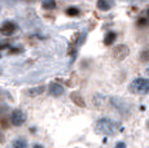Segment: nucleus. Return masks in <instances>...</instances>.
<instances>
[{"label": "nucleus", "mask_w": 149, "mask_h": 148, "mask_svg": "<svg viewBox=\"0 0 149 148\" xmlns=\"http://www.w3.org/2000/svg\"><path fill=\"white\" fill-rule=\"evenodd\" d=\"M119 129V124L111 118L102 117L97 119L95 124V131L101 135H114Z\"/></svg>", "instance_id": "obj_1"}, {"label": "nucleus", "mask_w": 149, "mask_h": 148, "mask_svg": "<svg viewBox=\"0 0 149 148\" xmlns=\"http://www.w3.org/2000/svg\"><path fill=\"white\" fill-rule=\"evenodd\" d=\"M128 90L135 95H147L149 94V79L148 78H135L130 83Z\"/></svg>", "instance_id": "obj_2"}, {"label": "nucleus", "mask_w": 149, "mask_h": 148, "mask_svg": "<svg viewBox=\"0 0 149 148\" xmlns=\"http://www.w3.org/2000/svg\"><path fill=\"white\" fill-rule=\"evenodd\" d=\"M128 55H130V48L126 44H118L113 48V57L117 61H123Z\"/></svg>", "instance_id": "obj_3"}, {"label": "nucleus", "mask_w": 149, "mask_h": 148, "mask_svg": "<svg viewBox=\"0 0 149 148\" xmlns=\"http://www.w3.org/2000/svg\"><path fill=\"white\" fill-rule=\"evenodd\" d=\"M10 122L14 126H22L26 122V114L19 109L13 110L12 114H10Z\"/></svg>", "instance_id": "obj_4"}, {"label": "nucleus", "mask_w": 149, "mask_h": 148, "mask_svg": "<svg viewBox=\"0 0 149 148\" xmlns=\"http://www.w3.org/2000/svg\"><path fill=\"white\" fill-rule=\"evenodd\" d=\"M17 30V25L13 21H5L4 24L0 26V34L5 36H10L16 33Z\"/></svg>", "instance_id": "obj_5"}, {"label": "nucleus", "mask_w": 149, "mask_h": 148, "mask_svg": "<svg viewBox=\"0 0 149 148\" xmlns=\"http://www.w3.org/2000/svg\"><path fill=\"white\" fill-rule=\"evenodd\" d=\"M48 92L52 96H61V95H64L65 89L60 83H57V82H52L49 84V87H48Z\"/></svg>", "instance_id": "obj_6"}, {"label": "nucleus", "mask_w": 149, "mask_h": 148, "mask_svg": "<svg viewBox=\"0 0 149 148\" xmlns=\"http://www.w3.org/2000/svg\"><path fill=\"white\" fill-rule=\"evenodd\" d=\"M70 98H71V100H73V103L75 104V105H78V107H81V108H84L86 107L84 99L82 98V95L79 92H73L70 95Z\"/></svg>", "instance_id": "obj_7"}, {"label": "nucleus", "mask_w": 149, "mask_h": 148, "mask_svg": "<svg viewBox=\"0 0 149 148\" xmlns=\"http://www.w3.org/2000/svg\"><path fill=\"white\" fill-rule=\"evenodd\" d=\"M116 39H117V34L114 33V31H109V33H107L104 36V44L111 45L114 42H116Z\"/></svg>", "instance_id": "obj_8"}, {"label": "nucleus", "mask_w": 149, "mask_h": 148, "mask_svg": "<svg viewBox=\"0 0 149 148\" xmlns=\"http://www.w3.org/2000/svg\"><path fill=\"white\" fill-rule=\"evenodd\" d=\"M96 7L99 8L100 10H102V12H107L111 8V4L107 0H99V1L96 3Z\"/></svg>", "instance_id": "obj_9"}, {"label": "nucleus", "mask_w": 149, "mask_h": 148, "mask_svg": "<svg viewBox=\"0 0 149 148\" xmlns=\"http://www.w3.org/2000/svg\"><path fill=\"white\" fill-rule=\"evenodd\" d=\"M45 87L44 86H39V87H34V89L27 90V95L29 96H36V95H40V94L44 92Z\"/></svg>", "instance_id": "obj_10"}, {"label": "nucleus", "mask_w": 149, "mask_h": 148, "mask_svg": "<svg viewBox=\"0 0 149 148\" xmlns=\"http://www.w3.org/2000/svg\"><path fill=\"white\" fill-rule=\"evenodd\" d=\"M10 148H27V143L25 139H16L12 142V147Z\"/></svg>", "instance_id": "obj_11"}, {"label": "nucleus", "mask_w": 149, "mask_h": 148, "mask_svg": "<svg viewBox=\"0 0 149 148\" xmlns=\"http://www.w3.org/2000/svg\"><path fill=\"white\" fill-rule=\"evenodd\" d=\"M65 13H66L69 17H77V16L81 15V10H79V8H77V7H69Z\"/></svg>", "instance_id": "obj_12"}, {"label": "nucleus", "mask_w": 149, "mask_h": 148, "mask_svg": "<svg viewBox=\"0 0 149 148\" xmlns=\"http://www.w3.org/2000/svg\"><path fill=\"white\" fill-rule=\"evenodd\" d=\"M139 59L141 62H149V48H145V50H143L140 52Z\"/></svg>", "instance_id": "obj_13"}, {"label": "nucleus", "mask_w": 149, "mask_h": 148, "mask_svg": "<svg viewBox=\"0 0 149 148\" xmlns=\"http://www.w3.org/2000/svg\"><path fill=\"white\" fill-rule=\"evenodd\" d=\"M42 7L44 8V9H47V10L48 9H53V8L56 7V3H54V1H44L42 4Z\"/></svg>", "instance_id": "obj_14"}, {"label": "nucleus", "mask_w": 149, "mask_h": 148, "mask_svg": "<svg viewBox=\"0 0 149 148\" xmlns=\"http://www.w3.org/2000/svg\"><path fill=\"white\" fill-rule=\"evenodd\" d=\"M148 24H149V22H148L147 18H139V20H137V26H140V27H141V26H147Z\"/></svg>", "instance_id": "obj_15"}, {"label": "nucleus", "mask_w": 149, "mask_h": 148, "mask_svg": "<svg viewBox=\"0 0 149 148\" xmlns=\"http://www.w3.org/2000/svg\"><path fill=\"white\" fill-rule=\"evenodd\" d=\"M114 148H127V146H126L125 142H117Z\"/></svg>", "instance_id": "obj_16"}, {"label": "nucleus", "mask_w": 149, "mask_h": 148, "mask_svg": "<svg viewBox=\"0 0 149 148\" xmlns=\"http://www.w3.org/2000/svg\"><path fill=\"white\" fill-rule=\"evenodd\" d=\"M33 148H44V147H43L42 144H34Z\"/></svg>", "instance_id": "obj_17"}, {"label": "nucleus", "mask_w": 149, "mask_h": 148, "mask_svg": "<svg viewBox=\"0 0 149 148\" xmlns=\"http://www.w3.org/2000/svg\"><path fill=\"white\" fill-rule=\"evenodd\" d=\"M3 142V135H1V133H0V143Z\"/></svg>", "instance_id": "obj_18"}, {"label": "nucleus", "mask_w": 149, "mask_h": 148, "mask_svg": "<svg viewBox=\"0 0 149 148\" xmlns=\"http://www.w3.org/2000/svg\"><path fill=\"white\" fill-rule=\"evenodd\" d=\"M147 129L149 130V119H148V121H147Z\"/></svg>", "instance_id": "obj_19"}, {"label": "nucleus", "mask_w": 149, "mask_h": 148, "mask_svg": "<svg viewBox=\"0 0 149 148\" xmlns=\"http://www.w3.org/2000/svg\"><path fill=\"white\" fill-rule=\"evenodd\" d=\"M147 74L149 75V68H147Z\"/></svg>", "instance_id": "obj_20"}, {"label": "nucleus", "mask_w": 149, "mask_h": 148, "mask_svg": "<svg viewBox=\"0 0 149 148\" xmlns=\"http://www.w3.org/2000/svg\"><path fill=\"white\" fill-rule=\"evenodd\" d=\"M147 12H148V15H149V8H148V10H147Z\"/></svg>", "instance_id": "obj_21"}]
</instances>
